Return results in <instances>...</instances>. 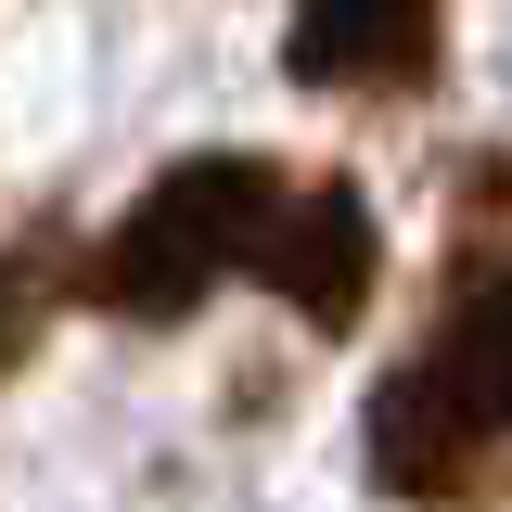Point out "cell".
<instances>
[{
    "label": "cell",
    "instance_id": "cell-1",
    "mask_svg": "<svg viewBox=\"0 0 512 512\" xmlns=\"http://www.w3.org/2000/svg\"><path fill=\"white\" fill-rule=\"evenodd\" d=\"M372 487L410 512H500L512 500V256L448 269L423 346L372 384Z\"/></svg>",
    "mask_w": 512,
    "mask_h": 512
},
{
    "label": "cell",
    "instance_id": "cell-4",
    "mask_svg": "<svg viewBox=\"0 0 512 512\" xmlns=\"http://www.w3.org/2000/svg\"><path fill=\"white\" fill-rule=\"evenodd\" d=\"M448 39V0H295L282 77L295 90H423Z\"/></svg>",
    "mask_w": 512,
    "mask_h": 512
},
{
    "label": "cell",
    "instance_id": "cell-2",
    "mask_svg": "<svg viewBox=\"0 0 512 512\" xmlns=\"http://www.w3.org/2000/svg\"><path fill=\"white\" fill-rule=\"evenodd\" d=\"M282 205H295V180H282L269 154H180V167L141 180V205L103 231L90 308H116V320H192L218 282H256Z\"/></svg>",
    "mask_w": 512,
    "mask_h": 512
},
{
    "label": "cell",
    "instance_id": "cell-5",
    "mask_svg": "<svg viewBox=\"0 0 512 512\" xmlns=\"http://www.w3.org/2000/svg\"><path fill=\"white\" fill-rule=\"evenodd\" d=\"M13 359H26V269L0 256V372H13Z\"/></svg>",
    "mask_w": 512,
    "mask_h": 512
},
{
    "label": "cell",
    "instance_id": "cell-3",
    "mask_svg": "<svg viewBox=\"0 0 512 512\" xmlns=\"http://www.w3.org/2000/svg\"><path fill=\"white\" fill-rule=\"evenodd\" d=\"M256 282L308 320V333H359V308H372V282H384V231H372V205H359V180H295L282 231L256 256Z\"/></svg>",
    "mask_w": 512,
    "mask_h": 512
}]
</instances>
